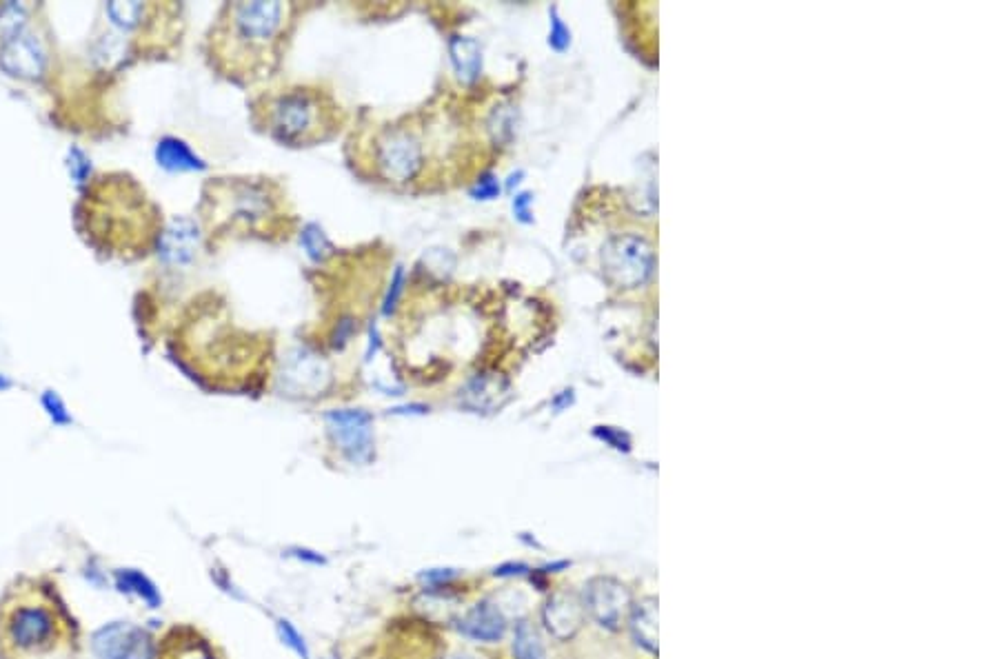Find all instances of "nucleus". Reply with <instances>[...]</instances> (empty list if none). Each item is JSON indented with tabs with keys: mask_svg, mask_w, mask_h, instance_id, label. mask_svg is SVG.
Returning a JSON list of instances; mask_svg holds the SVG:
<instances>
[{
	"mask_svg": "<svg viewBox=\"0 0 999 659\" xmlns=\"http://www.w3.org/2000/svg\"><path fill=\"white\" fill-rule=\"evenodd\" d=\"M229 23L220 38H231L238 54L231 63L234 72L258 74L269 69L285 34L289 7L280 3H238L225 9Z\"/></svg>",
	"mask_w": 999,
	"mask_h": 659,
	"instance_id": "3",
	"label": "nucleus"
},
{
	"mask_svg": "<svg viewBox=\"0 0 999 659\" xmlns=\"http://www.w3.org/2000/svg\"><path fill=\"white\" fill-rule=\"evenodd\" d=\"M595 433H598L602 440H607L609 444H613L615 449H620V451H622V449H624V451H629V438H627V435H624V433H620V431H613V429H604V431H602V429H598Z\"/></svg>",
	"mask_w": 999,
	"mask_h": 659,
	"instance_id": "22",
	"label": "nucleus"
},
{
	"mask_svg": "<svg viewBox=\"0 0 999 659\" xmlns=\"http://www.w3.org/2000/svg\"><path fill=\"white\" fill-rule=\"evenodd\" d=\"M278 633H280V640L285 642L291 651L298 653L302 659H309V648L305 644V640H302V635L296 631V626L287 622V620H280L278 622Z\"/></svg>",
	"mask_w": 999,
	"mask_h": 659,
	"instance_id": "20",
	"label": "nucleus"
},
{
	"mask_svg": "<svg viewBox=\"0 0 999 659\" xmlns=\"http://www.w3.org/2000/svg\"><path fill=\"white\" fill-rule=\"evenodd\" d=\"M571 43V34H569V29L564 27L562 20L558 18V14L553 12V20H551V45L558 49V52H562V49H567Z\"/></svg>",
	"mask_w": 999,
	"mask_h": 659,
	"instance_id": "21",
	"label": "nucleus"
},
{
	"mask_svg": "<svg viewBox=\"0 0 999 659\" xmlns=\"http://www.w3.org/2000/svg\"><path fill=\"white\" fill-rule=\"evenodd\" d=\"M207 216L211 231H271L280 220L282 194L269 180H227L209 187Z\"/></svg>",
	"mask_w": 999,
	"mask_h": 659,
	"instance_id": "4",
	"label": "nucleus"
},
{
	"mask_svg": "<svg viewBox=\"0 0 999 659\" xmlns=\"http://www.w3.org/2000/svg\"><path fill=\"white\" fill-rule=\"evenodd\" d=\"M513 657L516 659H547L540 635L529 622H520L516 626V635H513Z\"/></svg>",
	"mask_w": 999,
	"mask_h": 659,
	"instance_id": "19",
	"label": "nucleus"
},
{
	"mask_svg": "<svg viewBox=\"0 0 999 659\" xmlns=\"http://www.w3.org/2000/svg\"><path fill=\"white\" fill-rule=\"evenodd\" d=\"M602 265L609 280L618 287H638L649 280L653 271V251L647 240L638 236H615L602 251Z\"/></svg>",
	"mask_w": 999,
	"mask_h": 659,
	"instance_id": "6",
	"label": "nucleus"
},
{
	"mask_svg": "<svg viewBox=\"0 0 999 659\" xmlns=\"http://www.w3.org/2000/svg\"><path fill=\"white\" fill-rule=\"evenodd\" d=\"M587 613L607 631H618L629 622L633 597L629 588L613 577H595L582 595Z\"/></svg>",
	"mask_w": 999,
	"mask_h": 659,
	"instance_id": "7",
	"label": "nucleus"
},
{
	"mask_svg": "<svg viewBox=\"0 0 999 659\" xmlns=\"http://www.w3.org/2000/svg\"><path fill=\"white\" fill-rule=\"evenodd\" d=\"M458 628L464 637H469V640L493 644L500 642L504 637L507 622H504V617L496 606L489 602H480L462 617Z\"/></svg>",
	"mask_w": 999,
	"mask_h": 659,
	"instance_id": "14",
	"label": "nucleus"
},
{
	"mask_svg": "<svg viewBox=\"0 0 999 659\" xmlns=\"http://www.w3.org/2000/svg\"><path fill=\"white\" fill-rule=\"evenodd\" d=\"M451 60L462 83H473L480 74V47L471 38H456L451 43Z\"/></svg>",
	"mask_w": 999,
	"mask_h": 659,
	"instance_id": "17",
	"label": "nucleus"
},
{
	"mask_svg": "<svg viewBox=\"0 0 999 659\" xmlns=\"http://www.w3.org/2000/svg\"><path fill=\"white\" fill-rule=\"evenodd\" d=\"M329 380L325 364L309 351H296L289 356L285 367V387L296 393L322 391Z\"/></svg>",
	"mask_w": 999,
	"mask_h": 659,
	"instance_id": "13",
	"label": "nucleus"
},
{
	"mask_svg": "<svg viewBox=\"0 0 999 659\" xmlns=\"http://www.w3.org/2000/svg\"><path fill=\"white\" fill-rule=\"evenodd\" d=\"M444 659H464V657H444Z\"/></svg>",
	"mask_w": 999,
	"mask_h": 659,
	"instance_id": "24",
	"label": "nucleus"
},
{
	"mask_svg": "<svg viewBox=\"0 0 999 659\" xmlns=\"http://www.w3.org/2000/svg\"><path fill=\"white\" fill-rule=\"evenodd\" d=\"M542 617L544 626H547V631L555 640H571V637L580 633L584 617H587V608H584V602L578 593L564 588V591H555L549 597Z\"/></svg>",
	"mask_w": 999,
	"mask_h": 659,
	"instance_id": "10",
	"label": "nucleus"
},
{
	"mask_svg": "<svg viewBox=\"0 0 999 659\" xmlns=\"http://www.w3.org/2000/svg\"><path fill=\"white\" fill-rule=\"evenodd\" d=\"M94 651L100 659H154L156 642L145 628L116 622L94 635Z\"/></svg>",
	"mask_w": 999,
	"mask_h": 659,
	"instance_id": "9",
	"label": "nucleus"
},
{
	"mask_svg": "<svg viewBox=\"0 0 999 659\" xmlns=\"http://www.w3.org/2000/svg\"><path fill=\"white\" fill-rule=\"evenodd\" d=\"M327 429L333 444L353 464H367L373 458V422L365 411H331Z\"/></svg>",
	"mask_w": 999,
	"mask_h": 659,
	"instance_id": "8",
	"label": "nucleus"
},
{
	"mask_svg": "<svg viewBox=\"0 0 999 659\" xmlns=\"http://www.w3.org/2000/svg\"><path fill=\"white\" fill-rule=\"evenodd\" d=\"M258 123L282 145L311 147L336 136L342 116L336 100L327 91L316 87H289L262 98Z\"/></svg>",
	"mask_w": 999,
	"mask_h": 659,
	"instance_id": "2",
	"label": "nucleus"
},
{
	"mask_svg": "<svg viewBox=\"0 0 999 659\" xmlns=\"http://www.w3.org/2000/svg\"><path fill=\"white\" fill-rule=\"evenodd\" d=\"M0 65L12 76L36 78L38 74H43L45 49L32 34L18 32L5 38V45L0 49Z\"/></svg>",
	"mask_w": 999,
	"mask_h": 659,
	"instance_id": "11",
	"label": "nucleus"
},
{
	"mask_svg": "<svg viewBox=\"0 0 999 659\" xmlns=\"http://www.w3.org/2000/svg\"><path fill=\"white\" fill-rule=\"evenodd\" d=\"M196 249H198V229L194 227V222L189 220L171 222V227L165 231L163 240H160L163 258L167 262H174V265H185V262L196 256Z\"/></svg>",
	"mask_w": 999,
	"mask_h": 659,
	"instance_id": "15",
	"label": "nucleus"
},
{
	"mask_svg": "<svg viewBox=\"0 0 999 659\" xmlns=\"http://www.w3.org/2000/svg\"><path fill=\"white\" fill-rule=\"evenodd\" d=\"M629 626L635 642L647 648L649 653H658V600L655 597H644L638 604H633Z\"/></svg>",
	"mask_w": 999,
	"mask_h": 659,
	"instance_id": "16",
	"label": "nucleus"
},
{
	"mask_svg": "<svg viewBox=\"0 0 999 659\" xmlns=\"http://www.w3.org/2000/svg\"><path fill=\"white\" fill-rule=\"evenodd\" d=\"M158 160L163 167L176 169V171L203 169V162L191 154L189 147L185 143H180V140H174V138H165L163 143L158 145Z\"/></svg>",
	"mask_w": 999,
	"mask_h": 659,
	"instance_id": "18",
	"label": "nucleus"
},
{
	"mask_svg": "<svg viewBox=\"0 0 999 659\" xmlns=\"http://www.w3.org/2000/svg\"><path fill=\"white\" fill-rule=\"evenodd\" d=\"M80 628L54 584L18 577L0 597V659H78Z\"/></svg>",
	"mask_w": 999,
	"mask_h": 659,
	"instance_id": "1",
	"label": "nucleus"
},
{
	"mask_svg": "<svg viewBox=\"0 0 999 659\" xmlns=\"http://www.w3.org/2000/svg\"><path fill=\"white\" fill-rule=\"evenodd\" d=\"M154 659H225L214 642L203 633L189 626L171 628L160 646H156Z\"/></svg>",
	"mask_w": 999,
	"mask_h": 659,
	"instance_id": "12",
	"label": "nucleus"
},
{
	"mask_svg": "<svg viewBox=\"0 0 999 659\" xmlns=\"http://www.w3.org/2000/svg\"><path fill=\"white\" fill-rule=\"evenodd\" d=\"M425 162V149L420 138L405 127H387L376 138L373 147V165L380 178L393 185H405L420 174Z\"/></svg>",
	"mask_w": 999,
	"mask_h": 659,
	"instance_id": "5",
	"label": "nucleus"
},
{
	"mask_svg": "<svg viewBox=\"0 0 999 659\" xmlns=\"http://www.w3.org/2000/svg\"><path fill=\"white\" fill-rule=\"evenodd\" d=\"M529 202H531V196H529V194H522V196H518V198H516V202H513V207H516V214H518V218H520V220H524V222L531 220V218H529L531 214H529V209H527Z\"/></svg>",
	"mask_w": 999,
	"mask_h": 659,
	"instance_id": "23",
	"label": "nucleus"
}]
</instances>
